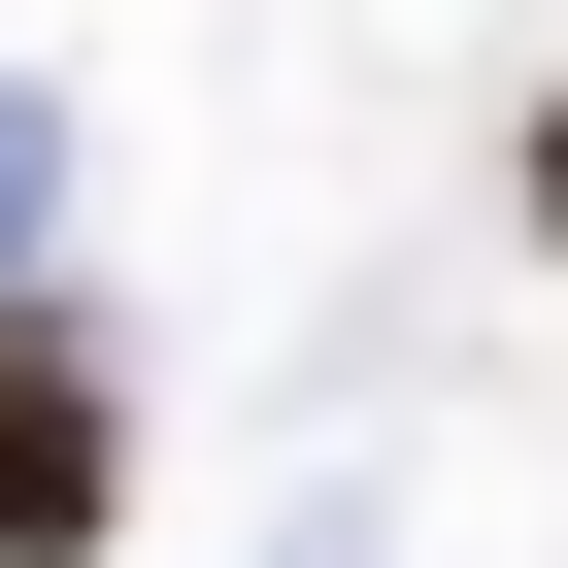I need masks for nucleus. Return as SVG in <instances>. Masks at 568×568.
<instances>
[{"label": "nucleus", "instance_id": "obj_1", "mask_svg": "<svg viewBox=\"0 0 568 568\" xmlns=\"http://www.w3.org/2000/svg\"><path fill=\"white\" fill-rule=\"evenodd\" d=\"M134 535V368L68 335V267L0 302V568H101Z\"/></svg>", "mask_w": 568, "mask_h": 568}, {"label": "nucleus", "instance_id": "obj_3", "mask_svg": "<svg viewBox=\"0 0 568 568\" xmlns=\"http://www.w3.org/2000/svg\"><path fill=\"white\" fill-rule=\"evenodd\" d=\"M535 267H568V101H535Z\"/></svg>", "mask_w": 568, "mask_h": 568}, {"label": "nucleus", "instance_id": "obj_2", "mask_svg": "<svg viewBox=\"0 0 568 568\" xmlns=\"http://www.w3.org/2000/svg\"><path fill=\"white\" fill-rule=\"evenodd\" d=\"M34 201H68V101H0V302H34Z\"/></svg>", "mask_w": 568, "mask_h": 568}]
</instances>
